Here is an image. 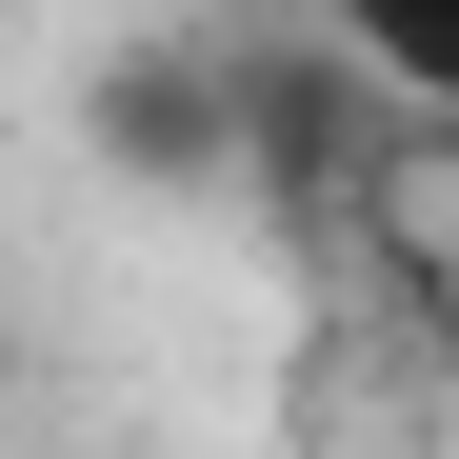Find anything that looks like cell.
Wrapping results in <instances>:
<instances>
[{
  "instance_id": "1",
  "label": "cell",
  "mask_w": 459,
  "mask_h": 459,
  "mask_svg": "<svg viewBox=\"0 0 459 459\" xmlns=\"http://www.w3.org/2000/svg\"><path fill=\"white\" fill-rule=\"evenodd\" d=\"M340 60H359L400 120H439V140H459V0H340Z\"/></svg>"
}]
</instances>
